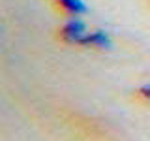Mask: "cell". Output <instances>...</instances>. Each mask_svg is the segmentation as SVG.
<instances>
[{"label":"cell","mask_w":150,"mask_h":141,"mask_svg":"<svg viewBox=\"0 0 150 141\" xmlns=\"http://www.w3.org/2000/svg\"><path fill=\"white\" fill-rule=\"evenodd\" d=\"M86 26H84V23L81 19H71V21H68L66 25L62 26V38L66 41H69V43H83V38L86 36Z\"/></svg>","instance_id":"1"},{"label":"cell","mask_w":150,"mask_h":141,"mask_svg":"<svg viewBox=\"0 0 150 141\" xmlns=\"http://www.w3.org/2000/svg\"><path fill=\"white\" fill-rule=\"evenodd\" d=\"M81 45H90V47H100V49H105V47H111V40L105 32L101 30H94V32H86V36L83 38Z\"/></svg>","instance_id":"2"},{"label":"cell","mask_w":150,"mask_h":141,"mask_svg":"<svg viewBox=\"0 0 150 141\" xmlns=\"http://www.w3.org/2000/svg\"><path fill=\"white\" fill-rule=\"evenodd\" d=\"M58 4L66 9V11L73 13L75 17H77L79 13H84V11H86V8H84L83 0H58Z\"/></svg>","instance_id":"3"},{"label":"cell","mask_w":150,"mask_h":141,"mask_svg":"<svg viewBox=\"0 0 150 141\" xmlns=\"http://www.w3.org/2000/svg\"><path fill=\"white\" fill-rule=\"evenodd\" d=\"M141 96H143V98H146V100H150V85H144V87L143 88H141Z\"/></svg>","instance_id":"4"}]
</instances>
